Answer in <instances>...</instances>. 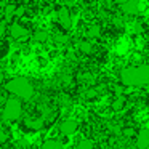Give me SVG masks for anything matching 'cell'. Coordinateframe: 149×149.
I'll list each match as a JSON object with an SVG mask.
<instances>
[{
    "label": "cell",
    "mask_w": 149,
    "mask_h": 149,
    "mask_svg": "<svg viewBox=\"0 0 149 149\" xmlns=\"http://www.w3.org/2000/svg\"><path fill=\"white\" fill-rule=\"evenodd\" d=\"M120 82L123 87H143L149 85V66H130L120 72Z\"/></svg>",
    "instance_id": "obj_1"
},
{
    "label": "cell",
    "mask_w": 149,
    "mask_h": 149,
    "mask_svg": "<svg viewBox=\"0 0 149 149\" xmlns=\"http://www.w3.org/2000/svg\"><path fill=\"white\" fill-rule=\"evenodd\" d=\"M5 90L10 95L19 98V100H31L34 95V87L29 79L26 77H15L5 84Z\"/></svg>",
    "instance_id": "obj_2"
},
{
    "label": "cell",
    "mask_w": 149,
    "mask_h": 149,
    "mask_svg": "<svg viewBox=\"0 0 149 149\" xmlns=\"http://www.w3.org/2000/svg\"><path fill=\"white\" fill-rule=\"evenodd\" d=\"M23 116V103L19 98L11 96L5 101L3 107H2V119L5 122H16L19 117Z\"/></svg>",
    "instance_id": "obj_3"
},
{
    "label": "cell",
    "mask_w": 149,
    "mask_h": 149,
    "mask_svg": "<svg viewBox=\"0 0 149 149\" xmlns=\"http://www.w3.org/2000/svg\"><path fill=\"white\" fill-rule=\"evenodd\" d=\"M58 130L63 136H72V135H75L77 130H79V122L75 119H66L59 123Z\"/></svg>",
    "instance_id": "obj_4"
},
{
    "label": "cell",
    "mask_w": 149,
    "mask_h": 149,
    "mask_svg": "<svg viewBox=\"0 0 149 149\" xmlns=\"http://www.w3.org/2000/svg\"><path fill=\"white\" fill-rule=\"evenodd\" d=\"M56 16H58L59 24H61L64 29H71V27H72V16H71V11H69L68 7H61V8H59L58 13H56Z\"/></svg>",
    "instance_id": "obj_5"
},
{
    "label": "cell",
    "mask_w": 149,
    "mask_h": 149,
    "mask_svg": "<svg viewBox=\"0 0 149 149\" xmlns=\"http://www.w3.org/2000/svg\"><path fill=\"white\" fill-rule=\"evenodd\" d=\"M8 32H10V37L13 40H21L24 39V37L29 36V31L26 29L24 26H21V24H11L10 27H8Z\"/></svg>",
    "instance_id": "obj_6"
},
{
    "label": "cell",
    "mask_w": 149,
    "mask_h": 149,
    "mask_svg": "<svg viewBox=\"0 0 149 149\" xmlns=\"http://www.w3.org/2000/svg\"><path fill=\"white\" fill-rule=\"evenodd\" d=\"M136 148L138 149H149V128H143L136 135Z\"/></svg>",
    "instance_id": "obj_7"
},
{
    "label": "cell",
    "mask_w": 149,
    "mask_h": 149,
    "mask_svg": "<svg viewBox=\"0 0 149 149\" xmlns=\"http://www.w3.org/2000/svg\"><path fill=\"white\" fill-rule=\"evenodd\" d=\"M120 10L125 15H136L139 11V0H128L127 3L120 5Z\"/></svg>",
    "instance_id": "obj_8"
},
{
    "label": "cell",
    "mask_w": 149,
    "mask_h": 149,
    "mask_svg": "<svg viewBox=\"0 0 149 149\" xmlns=\"http://www.w3.org/2000/svg\"><path fill=\"white\" fill-rule=\"evenodd\" d=\"M40 149H66L64 144H63L59 139H55V138H48L40 144Z\"/></svg>",
    "instance_id": "obj_9"
},
{
    "label": "cell",
    "mask_w": 149,
    "mask_h": 149,
    "mask_svg": "<svg viewBox=\"0 0 149 149\" xmlns=\"http://www.w3.org/2000/svg\"><path fill=\"white\" fill-rule=\"evenodd\" d=\"M77 48H79V52L84 53V55H91L95 47L90 40H80V42L77 43Z\"/></svg>",
    "instance_id": "obj_10"
},
{
    "label": "cell",
    "mask_w": 149,
    "mask_h": 149,
    "mask_svg": "<svg viewBox=\"0 0 149 149\" xmlns=\"http://www.w3.org/2000/svg\"><path fill=\"white\" fill-rule=\"evenodd\" d=\"M26 123L31 130L39 132V130L43 128V117H39V119H32V117H31V119H26Z\"/></svg>",
    "instance_id": "obj_11"
},
{
    "label": "cell",
    "mask_w": 149,
    "mask_h": 149,
    "mask_svg": "<svg viewBox=\"0 0 149 149\" xmlns=\"http://www.w3.org/2000/svg\"><path fill=\"white\" fill-rule=\"evenodd\" d=\"M101 34V27L98 26V24H90V26L87 27V31H85V36H87V39H98Z\"/></svg>",
    "instance_id": "obj_12"
},
{
    "label": "cell",
    "mask_w": 149,
    "mask_h": 149,
    "mask_svg": "<svg viewBox=\"0 0 149 149\" xmlns=\"http://www.w3.org/2000/svg\"><path fill=\"white\" fill-rule=\"evenodd\" d=\"M125 103H127V98L123 96V95H120V96H116V100L112 101L111 107H112L114 112H120V111L125 107Z\"/></svg>",
    "instance_id": "obj_13"
},
{
    "label": "cell",
    "mask_w": 149,
    "mask_h": 149,
    "mask_svg": "<svg viewBox=\"0 0 149 149\" xmlns=\"http://www.w3.org/2000/svg\"><path fill=\"white\" fill-rule=\"evenodd\" d=\"M16 7H18V5H15V3H7V7L3 8L5 21H11V19L15 18V11H16Z\"/></svg>",
    "instance_id": "obj_14"
},
{
    "label": "cell",
    "mask_w": 149,
    "mask_h": 149,
    "mask_svg": "<svg viewBox=\"0 0 149 149\" xmlns=\"http://www.w3.org/2000/svg\"><path fill=\"white\" fill-rule=\"evenodd\" d=\"M75 149H95V141L93 139H88V138H84L77 143V148Z\"/></svg>",
    "instance_id": "obj_15"
},
{
    "label": "cell",
    "mask_w": 149,
    "mask_h": 149,
    "mask_svg": "<svg viewBox=\"0 0 149 149\" xmlns=\"http://www.w3.org/2000/svg\"><path fill=\"white\" fill-rule=\"evenodd\" d=\"M48 39H50V34L47 32V31H43V29L37 31V32L34 34V40H36V42H40V43H43V42H47Z\"/></svg>",
    "instance_id": "obj_16"
},
{
    "label": "cell",
    "mask_w": 149,
    "mask_h": 149,
    "mask_svg": "<svg viewBox=\"0 0 149 149\" xmlns=\"http://www.w3.org/2000/svg\"><path fill=\"white\" fill-rule=\"evenodd\" d=\"M24 15H26V7H24V5H18L16 11H15V18H18V19H19V18H23Z\"/></svg>",
    "instance_id": "obj_17"
},
{
    "label": "cell",
    "mask_w": 149,
    "mask_h": 149,
    "mask_svg": "<svg viewBox=\"0 0 149 149\" xmlns=\"http://www.w3.org/2000/svg\"><path fill=\"white\" fill-rule=\"evenodd\" d=\"M8 138H10V133H8L5 128H2V127H0V143H7Z\"/></svg>",
    "instance_id": "obj_18"
},
{
    "label": "cell",
    "mask_w": 149,
    "mask_h": 149,
    "mask_svg": "<svg viewBox=\"0 0 149 149\" xmlns=\"http://www.w3.org/2000/svg\"><path fill=\"white\" fill-rule=\"evenodd\" d=\"M135 135H136V132L133 128H122V136H125V138H132Z\"/></svg>",
    "instance_id": "obj_19"
},
{
    "label": "cell",
    "mask_w": 149,
    "mask_h": 149,
    "mask_svg": "<svg viewBox=\"0 0 149 149\" xmlns=\"http://www.w3.org/2000/svg\"><path fill=\"white\" fill-rule=\"evenodd\" d=\"M96 90L95 88H90V90H87L85 91V98H88V100H91V98H96Z\"/></svg>",
    "instance_id": "obj_20"
},
{
    "label": "cell",
    "mask_w": 149,
    "mask_h": 149,
    "mask_svg": "<svg viewBox=\"0 0 149 149\" xmlns=\"http://www.w3.org/2000/svg\"><path fill=\"white\" fill-rule=\"evenodd\" d=\"M7 32V21H0V39L5 36Z\"/></svg>",
    "instance_id": "obj_21"
},
{
    "label": "cell",
    "mask_w": 149,
    "mask_h": 149,
    "mask_svg": "<svg viewBox=\"0 0 149 149\" xmlns=\"http://www.w3.org/2000/svg\"><path fill=\"white\" fill-rule=\"evenodd\" d=\"M61 104L64 107H69V106H71V98L66 96V95H63V96H61Z\"/></svg>",
    "instance_id": "obj_22"
},
{
    "label": "cell",
    "mask_w": 149,
    "mask_h": 149,
    "mask_svg": "<svg viewBox=\"0 0 149 149\" xmlns=\"http://www.w3.org/2000/svg\"><path fill=\"white\" fill-rule=\"evenodd\" d=\"M133 32H135V34H141L143 32V27H141V24H139V23L133 24Z\"/></svg>",
    "instance_id": "obj_23"
},
{
    "label": "cell",
    "mask_w": 149,
    "mask_h": 149,
    "mask_svg": "<svg viewBox=\"0 0 149 149\" xmlns=\"http://www.w3.org/2000/svg\"><path fill=\"white\" fill-rule=\"evenodd\" d=\"M55 40H56L58 43H66V42H68V37L59 36V34H58V36H55Z\"/></svg>",
    "instance_id": "obj_24"
},
{
    "label": "cell",
    "mask_w": 149,
    "mask_h": 149,
    "mask_svg": "<svg viewBox=\"0 0 149 149\" xmlns=\"http://www.w3.org/2000/svg\"><path fill=\"white\" fill-rule=\"evenodd\" d=\"M114 24H116V26H122L123 24L122 18H114Z\"/></svg>",
    "instance_id": "obj_25"
},
{
    "label": "cell",
    "mask_w": 149,
    "mask_h": 149,
    "mask_svg": "<svg viewBox=\"0 0 149 149\" xmlns=\"http://www.w3.org/2000/svg\"><path fill=\"white\" fill-rule=\"evenodd\" d=\"M114 2H116L117 5H123V3H127L128 0H114Z\"/></svg>",
    "instance_id": "obj_26"
},
{
    "label": "cell",
    "mask_w": 149,
    "mask_h": 149,
    "mask_svg": "<svg viewBox=\"0 0 149 149\" xmlns=\"http://www.w3.org/2000/svg\"><path fill=\"white\" fill-rule=\"evenodd\" d=\"M3 80H5V72H3V71H0V84H2Z\"/></svg>",
    "instance_id": "obj_27"
},
{
    "label": "cell",
    "mask_w": 149,
    "mask_h": 149,
    "mask_svg": "<svg viewBox=\"0 0 149 149\" xmlns=\"http://www.w3.org/2000/svg\"><path fill=\"white\" fill-rule=\"evenodd\" d=\"M5 101H7V100H5V98H3V96H0V106H2V107H3V104H5Z\"/></svg>",
    "instance_id": "obj_28"
},
{
    "label": "cell",
    "mask_w": 149,
    "mask_h": 149,
    "mask_svg": "<svg viewBox=\"0 0 149 149\" xmlns=\"http://www.w3.org/2000/svg\"><path fill=\"white\" fill-rule=\"evenodd\" d=\"M5 149H15V148H5Z\"/></svg>",
    "instance_id": "obj_29"
}]
</instances>
